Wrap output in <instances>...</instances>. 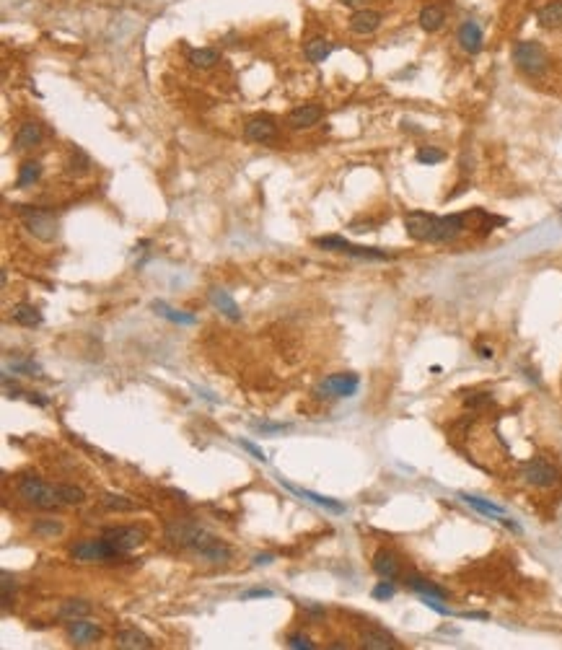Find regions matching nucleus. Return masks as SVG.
<instances>
[{
    "instance_id": "f257e3e1",
    "label": "nucleus",
    "mask_w": 562,
    "mask_h": 650,
    "mask_svg": "<svg viewBox=\"0 0 562 650\" xmlns=\"http://www.w3.org/2000/svg\"><path fill=\"white\" fill-rule=\"evenodd\" d=\"M166 539L171 544L182 546V549H192L195 555H199L208 562H228L231 559V546L221 542L218 536L208 534L202 526H197L195 521H184V518H176V521L166 523Z\"/></svg>"
},
{
    "instance_id": "f03ea898",
    "label": "nucleus",
    "mask_w": 562,
    "mask_h": 650,
    "mask_svg": "<svg viewBox=\"0 0 562 650\" xmlns=\"http://www.w3.org/2000/svg\"><path fill=\"white\" fill-rule=\"evenodd\" d=\"M469 221V213H454V215H430V213H407L404 215V228L415 241L425 244H445L454 241L456 236L464 233Z\"/></svg>"
},
{
    "instance_id": "7ed1b4c3",
    "label": "nucleus",
    "mask_w": 562,
    "mask_h": 650,
    "mask_svg": "<svg viewBox=\"0 0 562 650\" xmlns=\"http://www.w3.org/2000/svg\"><path fill=\"white\" fill-rule=\"evenodd\" d=\"M16 492L21 495V500H26L29 505H34V508H39V511H52V508H58L60 505L55 485H49V482H45L39 474H32V472L19 477V482H16Z\"/></svg>"
},
{
    "instance_id": "20e7f679",
    "label": "nucleus",
    "mask_w": 562,
    "mask_h": 650,
    "mask_svg": "<svg viewBox=\"0 0 562 650\" xmlns=\"http://www.w3.org/2000/svg\"><path fill=\"white\" fill-rule=\"evenodd\" d=\"M513 62L521 73H526L528 78H539L547 65H550V58H547V49L534 42V39H524L513 47Z\"/></svg>"
},
{
    "instance_id": "39448f33",
    "label": "nucleus",
    "mask_w": 562,
    "mask_h": 650,
    "mask_svg": "<svg viewBox=\"0 0 562 650\" xmlns=\"http://www.w3.org/2000/svg\"><path fill=\"white\" fill-rule=\"evenodd\" d=\"M16 213L21 223L26 226V231L36 236L39 241H52L58 236V221L49 210L42 208H29V205H16Z\"/></svg>"
},
{
    "instance_id": "423d86ee",
    "label": "nucleus",
    "mask_w": 562,
    "mask_h": 650,
    "mask_svg": "<svg viewBox=\"0 0 562 650\" xmlns=\"http://www.w3.org/2000/svg\"><path fill=\"white\" fill-rule=\"evenodd\" d=\"M314 244L321 246V249H327V252H340V254L355 256V259H374V262L391 259V254L381 252V249H376V246H355V244H350L347 239H342V236H321V239H317Z\"/></svg>"
},
{
    "instance_id": "0eeeda50",
    "label": "nucleus",
    "mask_w": 562,
    "mask_h": 650,
    "mask_svg": "<svg viewBox=\"0 0 562 650\" xmlns=\"http://www.w3.org/2000/svg\"><path fill=\"white\" fill-rule=\"evenodd\" d=\"M101 536L106 539V544L114 549L117 557L138 549L145 542V531H143L140 526H109V529L101 531Z\"/></svg>"
},
{
    "instance_id": "6e6552de",
    "label": "nucleus",
    "mask_w": 562,
    "mask_h": 650,
    "mask_svg": "<svg viewBox=\"0 0 562 650\" xmlns=\"http://www.w3.org/2000/svg\"><path fill=\"white\" fill-rule=\"evenodd\" d=\"M521 477L526 479L531 487H541V490H550L560 482L557 466L550 464V461L541 459V456H537V459H531V461H526V464L521 466Z\"/></svg>"
},
{
    "instance_id": "1a4fd4ad",
    "label": "nucleus",
    "mask_w": 562,
    "mask_h": 650,
    "mask_svg": "<svg viewBox=\"0 0 562 650\" xmlns=\"http://www.w3.org/2000/svg\"><path fill=\"white\" fill-rule=\"evenodd\" d=\"M361 378L355 373H332L317 386V394L324 399H347L358 394Z\"/></svg>"
},
{
    "instance_id": "9d476101",
    "label": "nucleus",
    "mask_w": 562,
    "mask_h": 650,
    "mask_svg": "<svg viewBox=\"0 0 562 650\" xmlns=\"http://www.w3.org/2000/svg\"><path fill=\"white\" fill-rule=\"evenodd\" d=\"M71 557L78 562H104V559H117L114 549L106 544L104 536L99 539H81L71 546Z\"/></svg>"
},
{
    "instance_id": "9b49d317",
    "label": "nucleus",
    "mask_w": 562,
    "mask_h": 650,
    "mask_svg": "<svg viewBox=\"0 0 562 650\" xmlns=\"http://www.w3.org/2000/svg\"><path fill=\"white\" fill-rule=\"evenodd\" d=\"M65 635H68V640H71L73 645L86 648V645H91V642H96V640H101L104 629L99 627L96 622H88V619L83 616V619H73V622H68Z\"/></svg>"
},
{
    "instance_id": "f8f14e48",
    "label": "nucleus",
    "mask_w": 562,
    "mask_h": 650,
    "mask_svg": "<svg viewBox=\"0 0 562 650\" xmlns=\"http://www.w3.org/2000/svg\"><path fill=\"white\" fill-rule=\"evenodd\" d=\"M278 135V125L269 117H254L244 125V138L249 143H269Z\"/></svg>"
},
{
    "instance_id": "ddd939ff",
    "label": "nucleus",
    "mask_w": 562,
    "mask_h": 650,
    "mask_svg": "<svg viewBox=\"0 0 562 650\" xmlns=\"http://www.w3.org/2000/svg\"><path fill=\"white\" fill-rule=\"evenodd\" d=\"M361 645L365 650H399V642L394 635H389L381 627H363L361 629Z\"/></svg>"
},
{
    "instance_id": "4468645a",
    "label": "nucleus",
    "mask_w": 562,
    "mask_h": 650,
    "mask_svg": "<svg viewBox=\"0 0 562 650\" xmlns=\"http://www.w3.org/2000/svg\"><path fill=\"white\" fill-rule=\"evenodd\" d=\"M321 117H324V109L319 104H298L295 109H291L288 125L293 130H306V128H314Z\"/></svg>"
},
{
    "instance_id": "2eb2a0df",
    "label": "nucleus",
    "mask_w": 562,
    "mask_h": 650,
    "mask_svg": "<svg viewBox=\"0 0 562 650\" xmlns=\"http://www.w3.org/2000/svg\"><path fill=\"white\" fill-rule=\"evenodd\" d=\"M374 573L378 578H387V581H394L402 573V565H399V557L391 552V549H378L374 555Z\"/></svg>"
},
{
    "instance_id": "dca6fc26",
    "label": "nucleus",
    "mask_w": 562,
    "mask_h": 650,
    "mask_svg": "<svg viewBox=\"0 0 562 650\" xmlns=\"http://www.w3.org/2000/svg\"><path fill=\"white\" fill-rule=\"evenodd\" d=\"M381 26V13L371 11V8H363V11H355L350 16V32L352 34H374L376 29Z\"/></svg>"
},
{
    "instance_id": "f3484780",
    "label": "nucleus",
    "mask_w": 562,
    "mask_h": 650,
    "mask_svg": "<svg viewBox=\"0 0 562 650\" xmlns=\"http://www.w3.org/2000/svg\"><path fill=\"white\" fill-rule=\"evenodd\" d=\"M208 298H210V303L221 311L225 319H231V322H241V309H239V303L231 298V293L223 291V288H210V293H208Z\"/></svg>"
},
{
    "instance_id": "a211bd4d",
    "label": "nucleus",
    "mask_w": 562,
    "mask_h": 650,
    "mask_svg": "<svg viewBox=\"0 0 562 650\" xmlns=\"http://www.w3.org/2000/svg\"><path fill=\"white\" fill-rule=\"evenodd\" d=\"M42 125L39 122H24L21 128L16 130V135H13V145H16V151H29V148H34V145H39L42 143Z\"/></svg>"
},
{
    "instance_id": "6ab92c4d",
    "label": "nucleus",
    "mask_w": 562,
    "mask_h": 650,
    "mask_svg": "<svg viewBox=\"0 0 562 650\" xmlns=\"http://www.w3.org/2000/svg\"><path fill=\"white\" fill-rule=\"evenodd\" d=\"M114 642H117V648L122 650H151L153 648V640L148 638L145 632H140V629H135V627L119 629Z\"/></svg>"
},
{
    "instance_id": "aec40b11",
    "label": "nucleus",
    "mask_w": 562,
    "mask_h": 650,
    "mask_svg": "<svg viewBox=\"0 0 562 650\" xmlns=\"http://www.w3.org/2000/svg\"><path fill=\"white\" fill-rule=\"evenodd\" d=\"M482 29L477 21H464L461 23V29H459V45H461V49L464 52H469V55H477L482 49Z\"/></svg>"
},
{
    "instance_id": "412c9836",
    "label": "nucleus",
    "mask_w": 562,
    "mask_h": 650,
    "mask_svg": "<svg viewBox=\"0 0 562 650\" xmlns=\"http://www.w3.org/2000/svg\"><path fill=\"white\" fill-rule=\"evenodd\" d=\"M91 612H94L91 601H86V599H68V601L60 604L58 616L62 619V622H73V619H83V616H88Z\"/></svg>"
},
{
    "instance_id": "4be33fe9",
    "label": "nucleus",
    "mask_w": 562,
    "mask_h": 650,
    "mask_svg": "<svg viewBox=\"0 0 562 650\" xmlns=\"http://www.w3.org/2000/svg\"><path fill=\"white\" fill-rule=\"evenodd\" d=\"M407 588L420 593V596H433V599H443V601H445V596H448L438 583L428 581V578H422L417 573H410V575H407Z\"/></svg>"
},
{
    "instance_id": "5701e85b",
    "label": "nucleus",
    "mask_w": 562,
    "mask_h": 650,
    "mask_svg": "<svg viewBox=\"0 0 562 650\" xmlns=\"http://www.w3.org/2000/svg\"><path fill=\"white\" fill-rule=\"evenodd\" d=\"M285 487L291 490V492H295L298 498L311 500V503H314V505H319V508H327V511H332V513H345V505H342V503H337V500L324 498V495H317V492H311V490L295 487V485H291V482H285Z\"/></svg>"
},
{
    "instance_id": "b1692460",
    "label": "nucleus",
    "mask_w": 562,
    "mask_h": 650,
    "mask_svg": "<svg viewBox=\"0 0 562 650\" xmlns=\"http://www.w3.org/2000/svg\"><path fill=\"white\" fill-rule=\"evenodd\" d=\"M537 21L544 29H560L562 26V0H550L537 11Z\"/></svg>"
},
{
    "instance_id": "393cba45",
    "label": "nucleus",
    "mask_w": 562,
    "mask_h": 650,
    "mask_svg": "<svg viewBox=\"0 0 562 650\" xmlns=\"http://www.w3.org/2000/svg\"><path fill=\"white\" fill-rule=\"evenodd\" d=\"M13 322L21 326H36L42 324V314H39V309L36 306H32V303H16L13 306Z\"/></svg>"
},
{
    "instance_id": "a878e982",
    "label": "nucleus",
    "mask_w": 562,
    "mask_h": 650,
    "mask_svg": "<svg viewBox=\"0 0 562 650\" xmlns=\"http://www.w3.org/2000/svg\"><path fill=\"white\" fill-rule=\"evenodd\" d=\"M304 52H306V60H308V62L319 65V62H324V60L329 58V52H332V42L324 39V36H314V39H308V45H306Z\"/></svg>"
},
{
    "instance_id": "bb28decb",
    "label": "nucleus",
    "mask_w": 562,
    "mask_h": 650,
    "mask_svg": "<svg viewBox=\"0 0 562 650\" xmlns=\"http://www.w3.org/2000/svg\"><path fill=\"white\" fill-rule=\"evenodd\" d=\"M417 21H420V26L425 32H438L445 21V13L441 5H425L420 11V19H417Z\"/></svg>"
},
{
    "instance_id": "cd10ccee",
    "label": "nucleus",
    "mask_w": 562,
    "mask_h": 650,
    "mask_svg": "<svg viewBox=\"0 0 562 650\" xmlns=\"http://www.w3.org/2000/svg\"><path fill=\"white\" fill-rule=\"evenodd\" d=\"M65 531V526L58 521V518H36L32 523V534L39 536V539H55Z\"/></svg>"
},
{
    "instance_id": "c85d7f7f",
    "label": "nucleus",
    "mask_w": 562,
    "mask_h": 650,
    "mask_svg": "<svg viewBox=\"0 0 562 650\" xmlns=\"http://www.w3.org/2000/svg\"><path fill=\"white\" fill-rule=\"evenodd\" d=\"M215 62H221V55H218V49L202 47V49H192V52H189V65H192V68L208 70V68H212Z\"/></svg>"
},
{
    "instance_id": "c756f323",
    "label": "nucleus",
    "mask_w": 562,
    "mask_h": 650,
    "mask_svg": "<svg viewBox=\"0 0 562 650\" xmlns=\"http://www.w3.org/2000/svg\"><path fill=\"white\" fill-rule=\"evenodd\" d=\"M42 176V163L39 161H24L21 163V169H19V179H16V186L19 189H26V186H32Z\"/></svg>"
},
{
    "instance_id": "7c9ffc66",
    "label": "nucleus",
    "mask_w": 562,
    "mask_h": 650,
    "mask_svg": "<svg viewBox=\"0 0 562 650\" xmlns=\"http://www.w3.org/2000/svg\"><path fill=\"white\" fill-rule=\"evenodd\" d=\"M55 490H58L60 503H65V505H83L86 503V492L81 487H75V485L60 482V485H55Z\"/></svg>"
},
{
    "instance_id": "2f4dec72",
    "label": "nucleus",
    "mask_w": 562,
    "mask_h": 650,
    "mask_svg": "<svg viewBox=\"0 0 562 650\" xmlns=\"http://www.w3.org/2000/svg\"><path fill=\"white\" fill-rule=\"evenodd\" d=\"M13 593H16V578H13L8 570L0 573V609L8 612V606L13 601Z\"/></svg>"
},
{
    "instance_id": "473e14b6",
    "label": "nucleus",
    "mask_w": 562,
    "mask_h": 650,
    "mask_svg": "<svg viewBox=\"0 0 562 650\" xmlns=\"http://www.w3.org/2000/svg\"><path fill=\"white\" fill-rule=\"evenodd\" d=\"M91 166H94V163H91V158H88V153H83L81 148H73L71 158H68V169H71L73 174H78V176L88 174Z\"/></svg>"
},
{
    "instance_id": "72a5a7b5",
    "label": "nucleus",
    "mask_w": 562,
    "mask_h": 650,
    "mask_svg": "<svg viewBox=\"0 0 562 650\" xmlns=\"http://www.w3.org/2000/svg\"><path fill=\"white\" fill-rule=\"evenodd\" d=\"M101 505H104L106 511H117V513L135 511V503H132V500L125 498V495H114V492H106V495H101Z\"/></svg>"
},
{
    "instance_id": "f704fd0d",
    "label": "nucleus",
    "mask_w": 562,
    "mask_h": 650,
    "mask_svg": "<svg viewBox=\"0 0 562 650\" xmlns=\"http://www.w3.org/2000/svg\"><path fill=\"white\" fill-rule=\"evenodd\" d=\"M461 500H464V503H469L472 508H477L480 513H485V516H495V518H500V516L505 513L500 505H495V503H490V500L474 498V495H461Z\"/></svg>"
},
{
    "instance_id": "c9c22d12",
    "label": "nucleus",
    "mask_w": 562,
    "mask_h": 650,
    "mask_svg": "<svg viewBox=\"0 0 562 650\" xmlns=\"http://www.w3.org/2000/svg\"><path fill=\"white\" fill-rule=\"evenodd\" d=\"M153 309H156V314H161L164 319H169V322H176V324H195L197 319L189 314H182V311H174V309H169L166 303H153Z\"/></svg>"
},
{
    "instance_id": "e433bc0d",
    "label": "nucleus",
    "mask_w": 562,
    "mask_h": 650,
    "mask_svg": "<svg viewBox=\"0 0 562 650\" xmlns=\"http://www.w3.org/2000/svg\"><path fill=\"white\" fill-rule=\"evenodd\" d=\"M415 158H417L420 163H425V166H433V163H441V161H443L445 153L441 151V148H433V145H422Z\"/></svg>"
},
{
    "instance_id": "4c0bfd02",
    "label": "nucleus",
    "mask_w": 562,
    "mask_h": 650,
    "mask_svg": "<svg viewBox=\"0 0 562 650\" xmlns=\"http://www.w3.org/2000/svg\"><path fill=\"white\" fill-rule=\"evenodd\" d=\"M285 645H288L291 650H314V648H317V642L308 638V635H301V632H293V635H288Z\"/></svg>"
},
{
    "instance_id": "58836bf2",
    "label": "nucleus",
    "mask_w": 562,
    "mask_h": 650,
    "mask_svg": "<svg viewBox=\"0 0 562 650\" xmlns=\"http://www.w3.org/2000/svg\"><path fill=\"white\" fill-rule=\"evenodd\" d=\"M394 593H397V586L384 578L381 583H376V586H374L371 596H374L376 601H389V599H394Z\"/></svg>"
},
{
    "instance_id": "ea45409f",
    "label": "nucleus",
    "mask_w": 562,
    "mask_h": 650,
    "mask_svg": "<svg viewBox=\"0 0 562 650\" xmlns=\"http://www.w3.org/2000/svg\"><path fill=\"white\" fill-rule=\"evenodd\" d=\"M249 599H272V591L269 588H252V591L241 593V601H249Z\"/></svg>"
},
{
    "instance_id": "a19ab883",
    "label": "nucleus",
    "mask_w": 562,
    "mask_h": 650,
    "mask_svg": "<svg viewBox=\"0 0 562 650\" xmlns=\"http://www.w3.org/2000/svg\"><path fill=\"white\" fill-rule=\"evenodd\" d=\"M239 443H241V448H246V451L252 453L254 459H259V461H265V459H267V456H265V451H262V448H257L254 443H249V441H239Z\"/></svg>"
},
{
    "instance_id": "79ce46f5",
    "label": "nucleus",
    "mask_w": 562,
    "mask_h": 650,
    "mask_svg": "<svg viewBox=\"0 0 562 650\" xmlns=\"http://www.w3.org/2000/svg\"><path fill=\"white\" fill-rule=\"evenodd\" d=\"M487 402H492V396L485 394V392H480V396H469L467 399L469 407H482V405H487Z\"/></svg>"
},
{
    "instance_id": "37998d69",
    "label": "nucleus",
    "mask_w": 562,
    "mask_h": 650,
    "mask_svg": "<svg viewBox=\"0 0 562 650\" xmlns=\"http://www.w3.org/2000/svg\"><path fill=\"white\" fill-rule=\"evenodd\" d=\"M272 559H275L272 555H257V557H254V565H269Z\"/></svg>"
},
{
    "instance_id": "c03bdc74",
    "label": "nucleus",
    "mask_w": 562,
    "mask_h": 650,
    "mask_svg": "<svg viewBox=\"0 0 562 650\" xmlns=\"http://www.w3.org/2000/svg\"><path fill=\"white\" fill-rule=\"evenodd\" d=\"M477 352H480V358H485V360L492 358V348H485V345H480V348H477Z\"/></svg>"
},
{
    "instance_id": "a18cd8bd",
    "label": "nucleus",
    "mask_w": 562,
    "mask_h": 650,
    "mask_svg": "<svg viewBox=\"0 0 562 650\" xmlns=\"http://www.w3.org/2000/svg\"><path fill=\"white\" fill-rule=\"evenodd\" d=\"M265 433H275V430H285V425H262Z\"/></svg>"
}]
</instances>
